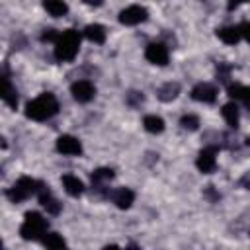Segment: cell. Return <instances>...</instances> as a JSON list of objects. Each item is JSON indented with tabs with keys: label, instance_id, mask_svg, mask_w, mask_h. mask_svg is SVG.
<instances>
[{
	"label": "cell",
	"instance_id": "obj_18",
	"mask_svg": "<svg viewBox=\"0 0 250 250\" xmlns=\"http://www.w3.org/2000/svg\"><path fill=\"white\" fill-rule=\"evenodd\" d=\"M84 37H86L88 41H92V43L102 45V43L105 41V29H104V25H100V23H90V25L84 27Z\"/></svg>",
	"mask_w": 250,
	"mask_h": 250
},
{
	"label": "cell",
	"instance_id": "obj_15",
	"mask_svg": "<svg viewBox=\"0 0 250 250\" xmlns=\"http://www.w3.org/2000/svg\"><path fill=\"white\" fill-rule=\"evenodd\" d=\"M62 188H64V191H66L68 195H72V197H78V195H82V191H84L82 180H78V178L72 176V174H64V176H62Z\"/></svg>",
	"mask_w": 250,
	"mask_h": 250
},
{
	"label": "cell",
	"instance_id": "obj_5",
	"mask_svg": "<svg viewBox=\"0 0 250 250\" xmlns=\"http://www.w3.org/2000/svg\"><path fill=\"white\" fill-rule=\"evenodd\" d=\"M146 18H148L146 8L137 6V4L127 6L125 10L119 12V23H123V25H139V23L146 21Z\"/></svg>",
	"mask_w": 250,
	"mask_h": 250
},
{
	"label": "cell",
	"instance_id": "obj_17",
	"mask_svg": "<svg viewBox=\"0 0 250 250\" xmlns=\"http://www.w3.org/2000/svg\"><path fill=\"white\" fill-rule=\"evenodd\" d=\"M43 8L53 18H62L68 12V4L64 0H43Z\"/></svg>",
	"mask_w": 250,
	"mask_h": 250
},
{
	"label": "cell",
	"instance_id": "obj_7",
	"mask_svg": "<svg viewBox=\"0 0 250 250\" xmlns=\"http://www.w3.org/2000/svg\"><path fill=\"white\" fill-rule=\"evenodd\" d=\"M70 94H72V98H74L76 102L88 104V102L94 100V96H96V86H94L90 80H76V82H72V86H70Z\"/></svg>",
	"mask_w": 250,
	"mask_h": 250
},
{
	"label": "cell",
	"instance_id": "obj_14",
	"mask_svg": "<svg viewBox=\"0 0 250 250\" xmlns=\"http://www.w3.org/2000/svg\"><path fill=\"white\" fill-rule=\"evenodd\" d=\"M2 100L8 107H12V109L18 107V92H16V88L12 86V82L6 74L2 76Z\"/></svg>",
	"mask_w": 250,
	"mask_h": 250
},
{
	"label": "cell",
	"instance_id": "obj_8",
	"mask_svg": "<svg viewBox=\"0 0 250 250\" xmlns=\"http://www.w3.org/2000/svg\"><path fill=\"white\" fill-rule=\"evenodd\" d=\"M195 166L203 174H211L217 168V146H205L195 160Z\"/></svg>",
	"mask_w": 250,
	"mask_h": 250
},
{
	"label": "cell",
	"instance_id": "obj_19",
	"mask_svg": "<svg viewBox=\"0 0 250 250\" xmlns=\"http://www.w3.org/2000/svg\"><path fill=\"white\" fill-rule=\"evenodd\" d=\"M113 176H115V174H113L111 168H96V170L92 172V186H94L98 191H102L104 184L109 182Z\"/></svg>",
	"mask_w": 250,
	"mask_h": 250
},
{
	"label": "cell",
	"instance_id": "obj_1",
	"mask_svg": "<svg viewBox=\"0 0 250 250\" xmlns=\"http://www.w3.org/2000/svg\"><path fill=\"white\" fill-rule=\"evenodd\" d=\"M59 111V100L51 92H43L25 105V117L33 121H47Z\"/></svg>",
	"mask_w": 250,
	"mask_h": 250
},
{
	"label": "cell",
	"instance_id": "obj_20",
	"mask_svg": "<svg viewBox=\"0 0 250 250\" xmlns=\"http://www.w3.org/2000/svg\"><path fill=\"white\" fill-rule=\"evenodd\" d=\"M221 113H223V117H225V121H227V125H229L230 129H236V127H238V119H240V115H238V107H236V104H232V102L225 104L223 109H221Z\"/></svg>",
	"mask_w": 250,
	"mask_h": 250
},
{
	"label": "cell",
	"instance_id": "obj_25",
	"mask_svg": "<svg viewBox=\"0 0 250 250\" xmlns=\"http://www.w3.org/2000/svg\"><path fill=\"white\" fill-rule=\"evenodd\" d=\"M229 72H230V64H223V62H219V66H217V78H219L221 82H227Z\"/></svg>",
	"mask_w": 250,
	"mask_h": 250
},
{
	"label": "cell",
	"instance_id": "obj_26",
	"mask_svg": "<svg viewBox=\"0 0 250 250\" xmlns=\"http://www.w3.org/2000/svg\"><path fill=\"white\" fill-rule=\"evenodd\" d=\"M127 102L131 105H141L145 102V96H143V92H129L127 94Z\"/></svg>",
	"mask_w": 250,
	"mask_h": 250
},
{
	"label": "cell",
	"instance_id": "obj_13",
	"mask_svg": "<svg viewBox=\"0 0 250 250\" xmlns=\"http://www.w3.org/2000/svg\"><path fill=\"white\" fill-rule=\"evenodd\" d=\"M217 37L227 43V45H234L242 39V31H240V25H225L221 29H217Z\"/></svg>",
	"mask_w": 250,
	"mask_h": 250
},
{
	"label": "cell",
	"instance_id": "obj_11",
	"mask_svg": "<svg viewBox=\"0 0 250 250\" xmlns=\"http://www.w3.org/2000/svg\"><path fill=\"white\" fill-rule=\"evenodd\" d=\"M217 94H219V90L209 82H199L191 90V98L201 104H213L217 100Z\"/></svg>",
	"mask_w": 250,
	"mask_h": 250
},
{
	"label": "cell",
	"instance_id": "obj_4",
	"mask_svg": "<svg viewBox=\"0 0 250 250\" xmlns=\"http://www.w3.org/2000/svg\"><path fill=\"white\" fill-rule=\"evenodd\" d=\"M37 184H39V182L27 178V176H21V178L6 191V197H8L12 203H21V201H25L31 193H37Z\"/></svg>",
	"mask_w": 250,
	"mask_h": 250
},
{
	"label": "cell",
	"instance_id": "obj_30",
	"mask_svg": "<svg viewBox=\"0 0 250 250\" xmlns=\"http://www.w3.org/2000/svg\"><path fill=\"white\" fill-rule=\"evenodd\" d=\"M238 184H240V188L250 189V172H248V174H244V176L240 178V182H238Z\"/></svg>",
	"mask_w": 250,
	"mask_h": 250
},
{
	"label": "cell",
	"instance_id": "obj_32",
	"mask_svg": "<svg viewBox=\"0 0 250 250\" xmlns=\"http://www.w3.org/2000/svg\"><path fill=\"white\" fill-rule=\"evenodd\" d=\"M84 4H88V6H102L104 4V0H82Z\"/></svg>",
	"mask_w": 250,
	"mask_h": 250
},
{
	"label": "cell",
	"instance_id": "obj_23",
	"mask_svg": "<svg viewBox=\"0 0 250 250\" xmlns=\"http://www.w3.org/2000/svg\"><path fill=\"white\" fill-rule=\"evenodd\" d=\"M180 125H182V129H186V131H197V127H199V117L193 115V113H188V115H184V117L180 119Z\"/></svg>",
	"mask_w": 250,
	"mask_h": 250
},
{
	"label": "cell",
	"instance_id": "obj_16",
	"mask_svg": "<svg viewBox=\"0 0 250 250\" xmlns=\"http://www.w3.org/2000/svg\"><path fill=\"white\" fill-rule=\"evenodd\" d=\"M178 94H180V84L178 82H166L156 90V96H158L160 102H172V100L178 98Z\"/></svg>",
	"mask_w": 250,
	"mask_h": 250
},
{
	"label": "cell",
	"instance_id": "obj_3",
	"mask_svg": "<svg viewBox=\"0 0 250 250\" xmlns=\"http://www.w3.org/2000/svg\"><path fill=\"white\" fill-rule=\"evenodd\" d=\"M47 229H49L47 219L37 211H29L20 227V234L23 240H41L47 234Z\"/></svg>",
	"mask_w": 250,
	"mask_h": 250
},
{
	"label": "cell",
	"instance_id": "obj_2",
	"mask_svg": "<svg viewBox=\"0 0 250 250\" xmlns=\"http://www.w3.org/2000/svg\"><path fill=\"white\" fill-rule=\"evenodd\" d=\"M80 49V33L76 29H64L55 43V57L61 62H70L78 55Z\"/></svg>",
	"mask_w": 250,
	"mask_h": 250
},
{
	"label": "cell",
	"instance_id": "obj_24",
	"mask_svg": "<svg viewBox=\"0 0 250 250\" xmlns=\"http://www.w3.org/2000/svg\"><path fill=\"white\" fill-rule=\"evenodd\" d=\"M59 31L57 29H43V33H41V41H47V43H57V39H59Z\"/></svg>",
	"mask_w": 250,
	"mask_h": 250
},
{
	"label": "cell",
	"instance_id": "obj_27",
	"mask_svg": "<svg viewBox=\"0 0 250 250\" xmlns=\"http://www.w3.org/2000/svg\"><path fill=\"white\" fill-rule=\"evenodd\" d=\"M238 100L246 105V109L250 111V86H242V90H240V96H238Z\"/></svg>",
	"mask_w": 250,
	"mask_h": 250
},
{
	"label": "cell",
	"instance_id": "obj_22",
	"mask_svg": "<svg viewBox=\"0 0 250 250\" xmlns=\"http://www.w3.org/2000/svg\"><path fill=\"white\" fill-rule=\"evenodd\" d=\"M41 242H43V246H47V248H62V246H66L64 238H62L59 232H47V234L41 238Z\"/></svg>",
	"mask_w": 250,
	"mask_h": 250
},
{
	"label": "cell",
	"instance_id": "obj_10",
	"mask_svg": "<svg viewBox=\"0 0 250 250\" xmlns=\"http://www.w3.org/2000/svg\"><path fill=\"white\" fill-rule=\"evenodd\" d=\"M145 57L148 62L164 66V64H168V47L164 43H148L145 49Z\"/></svg>",
	"mask_w": 250,
	"mask_h": 250
},
{
	"label": "cell",
	"instance_id": "obj_28",
	"mask_svg": "<svg viewBox=\"0 0 250 250\" xmlns=\"http://www.w3.org/2000/svg\"><path fill=\"white\" fill-rule=\"evenodd\" d=\"M205 197H207L209 201H219V197H221V195L215 191V188H213V186H207V189H205Z\"/></svg>",
	"mask_w": 250,
	"mask_h": 250
},
{
	"label": "cell",
	"instance_id": "obj_21",
	"mask_svg": "<svg viewBox=\"0 0 250 250\" xmlns=\"http://www.w3.org/2000/svg\"><path fill=\"white\" fill-rule=\"evenodd\" d=\"M143 127L148 131V133H162L164 131V119L162 117H158V115H145V119H143Z\"/></svg>",
	"mask_w": 250,
	"mask_h": 250
},
{
	"label": "cell",
	"instance_id": "obj_29",
	"mask_svg": "<svg viewBox=\"0 0 250 250\" xmlns=\"http://www.w3.org/2000/svg\"><path fill=\"white\" fill-rule=\"evenodd\" d=\"M240 31H242V37L250 43V21H248V23H242V25H240Z\"/></svg>",
	"mask_w": 250,
	"mask_h": 250
},
{
	"label": "cell",
	"instance_id": "obj_12",
	"mask_svg": "<svg viewBox=\"0 0 250 250\" xmlns=\"http://www.w3.org/2000/svg\"><path fill=\"white\" fill-rule=\"evenodd\" d=\"M109 197L115 203V207H119V209H129L133 205V201H135V193L129 188H117V189H113L109 193Z\"/></svg>",
	"mask_w": 250,
	"mask_h": 250
},
{
	"label": "cell",
	"instance_id": "obj_9",
	"mask_svg": "<svg viewBox=\"0 0 250 250\" xmlns=\"http://www.w3.org/2000/svg\"><path fill=\"white\" fill-rule=\"evenodd\" d=\"M57 150L64 156H80L82 154V143L72 135H61L57 139Z\"/></svg>",
	"mask_w": 250,
	"mask_h": 250
},
{
	"label": "cell",
	"instance_id": "obj_6",
	"mask_svg": "<svg viewBox=\"0 0 250 250\" xmlns=\"http://www.w3.org/2000/svg\"><path fill=\"white\" fill-rule=\"evenodd\" d=\"M37 197H39V203L43 205V209H45L49 215H59V213H61L62 203H59V199L53 197L49 186H45V184L39 182V184H37Z\"/></svg>",
	"mask_w": 250,
	"mask_h": 250
},
{
	"label": "cell",
	"instance_id": "obj_31",
	"mask_svg": "<svg viewBox=\"0 0 250 250\" xmlns=\"http://www.w3.org/2000/svg\"><path fill=\"white\" fill-rule=\"evenodd\" d=\"M244 2H250V0H229V10H232V8H236V6L244 4Z\"/></svg>",
	"mask_w": 250,
	"mask_h": 250
},
{
	"label": "cell",
	"instance_id": "obj_33",
	"mask_svg": "<svg viewBox=\"0 0 250 250\" xmlns=\"http://www.w3.org/2000/svg\"><path fill=\"white\" fill-rule=\"evenodd\" d=\"M246 145H248V146H250V137H248V139H246Z\"/></svg>",
	"mask_w": 250,
	"mask_h": 250
}]
</instances>
